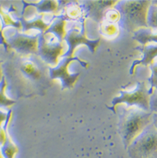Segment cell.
<instances>
[{
    "instance_id": "cell-1",
    "label": "cell",
    "mask_w": 157,
    "mask_h": 158,
    "mask_svg": "<svg viewBox=\"0 0 157 158\" xmlns=\"http://www.w3.org/2000/svg\"><path fill=\"white\" fill-rule=\"evenodd\" d=\"M152 113L137 108H118V131L125 149L147 125L152 123Z\"/></svg>"
},
{
    "instance_id": "cell-2",
    "label": "cell",
    "mask_w": 157,
    "mask_h": 158,
    "mask_svg": "<svg viewBox=\"0 0 157 158\" xmlns=\"http://www.w3.org/2000/svg\"><path fill=\"white\" fill-rule=\"evenodd\" d=\"M151 1H118L114 9L119 13V25L128 32L148 28L147 14Z\"/></svg>"
},
{
    "instance_id": "cell-3",
    "label": "cell",
    "mask_w": 157,
    "mask_h": 158,
    "mask_svg": "<svg viewBox=\"0 0 157 158\" xmlns=\"http://www.w3.org/2000/svg\"><path fill=\"white\" fill-rule=\"evenodd\" d=\"M130 158H157V130L151 123L127 147Z\"/></svg>"
},
{
    "instance_id": "cell-4",
    "label": "cell",
    "mask_w": 157,
    "mask_h": 158,
    "mask_svg": "<svg viewBox=\"0 0 157 158\" xmlns=\"http://www.w3.org/2000/svg\"><path fill=\"white\" fill-rule=\"evenodd\" d=\"M120 95L112 100V110L115 113L114 108L120 103H125L126 107L135 106L137 109L150 111V94L145 82H138L135 88L132 91H120Z\"/></svg>"
},
{
    "instance_id": "cell-5",
    "label": "cell",
    "mask_w": 157,
    "mask_h": 158,
    "mask_svg": "<svg viewBox=\"0 0 157 158\" xmlns=\"http://www.w3.org/2000/svg\"><path fill=\"white\" fill-rule=\"evenodd\" d=\"M37 54L50 67H54L65 54V46L57 40H52L48 34H39Z\"/></svg>"
},
{
    "instance_id": "cell-6",
    "label": "cell",
    "mask_w": 157,
    "mask_h": 158,
    "mask_svg": "<svg viewBox=\"0 0 157 158\" xmlns=\"http://www.w3.org/2000/svg\"><path fill=\"white\" fill-rule=\"evenodd\" d=\"M78 61L83 67H88L87 62L82 61L78 57H61L58 64L54 67H49V76L52 80L59 79L61 82L62 89H71L80 77V73H71L68 70L70 64L73 61Z\"/></svg>"
},
{
    "instance_id": "cell-7",
    "label": "cell",
    "mask_w": 157,
    "mask_h": 158,
    "mask_svg": "<svg viewBox=\"0 0 157 158\" xmlns=\"http://www.w3.org/2000/svg\"><path fill=\"white\" fill-rule=\"evenodd\" d=\"M39 35H28L20 32L18 30L11 31L8 35H4L9 48H12L19 54L27 56L32 54H37Z\"/></svg>"
},
{
    "instance_id": "cell-8",
    "label": "cell",
    "mask_w": 157,
    "mask_h": 158,
    "mask_svg": "<svg viewBox=\"0 0 157 158\" xmlns=\"http://www.w3.org/2000/svg\"><path fill=\"white\" fill-rule=\"evenodd\" d=\"M64 40L67 42V46H68L67 51L63 55V56L65 57H73V54L75 52L76 48L81 45L88 46L89 51L92 53H94L100 44V39H88L87 34H86L84 22H82V27L80 30L76 29V28H73V29H71L67 31Z\"/></svg>"
},
{
    "instance_id": "cell-9",
    "label": "cell",
    "mask_w": 157,
    "mask_h": 158,
    "mask_svg": "<svg viewBox=\"0 0 157 158\" xmlns=\"http://www.w3.org/2000/svg\"><path fill=\"white\" fill-rule=\"evenodd\" d=\"M118 1H85L81 5L83 14L93 19L95 22L100 23L103 20L106 10L114 7Z\"/></svg>"
},
{
    "instance_id": "cell-10",
    "label": "cell",
    "mask_w": 157,
    "mask_h": 158,
    "mask_svg": "<svg viewBox=\"0 0 157 158\" xmlns=\"http://www.w3.org/2000/svg\"><path fill=\"white\" fill-rule=\"evenodd\" d=\"M19 71L24 77L34 82L40 80L42 77V71L38 66L36 61L29 57L21 59L19 65Z\"/></svg>"
},
{
    "instance_id": "cell-11",
    "label": "cell",
    "mask_w": 157,
    "mask_h": 158,
    "mask_svg": "<svg viewBox=\"0 0 157 158\" xmlns=\"http://www.w3.org/2000/svg\"><path fill=\"white\" fill-rule=\"evenodd\" d=\"M136 50H138L143 53V57L140 60H136L133 62L132 66L130 67V73L132 75L134 74V69L137 66L141 65L147 67L148 65L153 63L154 59L157 56V44L154 45H145V46H139L136 47Z\"/></svg>"
},
{
    "instance_id": "cell-12",
    "label": "cell",
    "mask_w": 157,
    "mask_h": 158,
    "mask_svg": "<svg viewBox=\"0 0 157 158\" xmlns=\"http://www.w3.org/2000/svg\"><path fill=\"white\" fill-rule=\"evenodd\" d=\"M19 21L22 25V32H26L30 30H37L40 34H45L51 25V23H46L45 21L44 15L32 17V18H24L22 16Z\"/></svg>"
},
{
    "instance_id": "cell-13",
    "label": "cell",
    "mask_w": 157,
    "mask_h": 158,
    "mask_svg": "<svg viewBox=\"0 0 157 158\" xmlns=\"http://www.w3.org/2000/svg\"><path fill=\"white\" fill-rule=\"evenodd\" d=\"M66 23L67 19L63 15L58 16L52 21V23H51L50 27L45 34H51L56 38L59 42L63 43L64 38L67 34Z\"/></svg>"
},
{
    "instance_id": "cell-14",
    "label": "cell",
    "mask_w": 157,
    "mask_h": 158,
    "mask_svg": "<svg viewBox=\"0 0 157 158\" xmlns=\"http://www.w3.org/2000/svg\"><path fill=\"white\" fill-rule=\"evenodd\" d=\"M133 39L140 43L142 46H145L151 42L157 44V34L153 33L150 28H142L134 32Z\"/></svg>"
},
{
    "instance_id": "cell-15",
    "label": "cell",
    "mask_w": 157,
    "mask_h": 158,
    "mask_svg": "<svg viewBox=\"0 0 157 158\" xmlns=\"http://www.w3.org/2000/svg\"><path fill=\"white\" fill-rule=\"evenodd\" d=\"M0 19L3 24V31L5 30V28L13 27L16 30H22L21 23L19 21V19H15L11 14L3 8L2 5H0Z\"/></svg>"
},
{
    "instance_id": "cell-16",
    "label": "cell",
    "mask_w": 157,
    "mask_h": 158,
    "mask_svg": "<svg viewBox=\"0 0 157 158\" xmlns=\"http://www.w3.org/2000/svg\"><path fill=\"white\" fill-rule=\"evenodd\" d=\"M31 7H34L36 9L38 15H44L49 13H55L57 11L59 2L57 1H39L31 3Z\"/></svg>"
},
{
    "instance_id": "cell-17",
    "label": "cell",
    "mask_w": 157,
    "mask_h": 158,
    "mask_svg": "<svg viewBox=\"0 0 157 158\" xmlns=\"http://www.w3.org/2000/svg\"><path fill=\"white\" fill-rule=\"evenodd\" d=\"M7 80L5 77L0 81V109L1 108H9L15 104V100L9 98L6 95Z\"/></svg>"
},
{
    "instance_id": "cell-18",
    "label": "cell",
    "mask_w": 157,
    "mask_h": 158,
    "mask_svg": "<svg viewBox=\"0 0 157 158\" xmlns=\"http://www.w3.org/2000/svg\"><path fill=\"white\" fill-rule=\"evenodd\" d=\"M0 148L3 158H15V156L19 152L18 146L15 145L9 135H8L6 142Z\"/></svg>"
},
{
    "instance_id": "cell-19",
    "label": "cell",
    "mask_w": 157,
    "mask_h": 158,
    "mask_svg": "<svg viewBox=\"0 0 157 158\" xmlns=\"http://www.w3.org/2000/svg\"><path fill=\"white\" fill-rule=\"evenodd\" d=\"M100 33L107 38H114L118 34V27L116 24L109 23L105 20L101 22L99 28Z\"/></svg>"
},
{
    "instance_id": "cell-20",
    "label": "cell",
    "mask_w": 157,
    "mask_h": 158,
    "mask_svg": "<svg viewBox=\"0 0 157 158\" xmlns=\"http://www.w3.org/2000/svg\"><path fill=\"white\" fill-rule=\"evenodd\" d=\"M64 15H63L66 17V19H79L82 18V15H83V11H82V7L77 4H71V5H67L65 9H64Z\"/></svg>"
},
{
    "instance_id": "cell-21",
    "label": "cell",
    "mask_w": 157,
    "mask_h": 158,
    "mask_svg": "<svg viewBox=\"0 0 157 158\" xmlns=\"http://www.w3.org/2000/svg\"><path fill=\"white\" fill-rule=\"evenodd\" d=\"M147 25L150 29L157 30V5L152 3L148 9Z\"/></svg>"
},
{
    "instance_id": "cell-22",
    "label": "cell",
    "mask_w": 157,
    "mask_h": 158,
    "mask_svg": "<svg viewBox=\"0 0 157 158\" xmlns=\"http://www.w3.org/2000/svg\"><path fill=\"white\" fill-rule=\"evenodd\" d=\"M151 76L149 78V82H150V88L148 89L149 94L151 96L152 93L157 89V62L151 64Z\"/></svg>"
},
{
    "instance_id": "cell-23",
    "label": "cell",
    "mask_w": 157,
    "mask_h": 158,
    "mask_svg": "<svg viewBox=\"0 0 157 158\" xmlns=\"http://www.w3.org/2000/svg\"><path fill=\"white\" fill-rule=\"evenodd\" d=\"M103 19H104L103 20H105V21L113 23V24H116L117 22L119 21L120 15H119V13L115 9H109L108 10H106V12L104 13Z\"/></svg>"
},
{
    "instance_id": "cell-24",
    "label": "cell",
    "mask_w": 157,
    "mask_h": 158,
    "mask_svg": "<svg viewBox=\"0 0 157 158\" xmlns=\"http://www.w3.org/2000/svg\"><path fill=\"white\" fill-rule=\"evenodd\" d=\"M150 111L152 114L157 113V89L150 96Z\"/></svg>"
},
{
    "instance_id": "cell-25",
    "label": "cell",
    "mask_w": 157,
    "mask_h": 158,
    "mask_svg": "<svg viewBox=\"0 0 157 158\" xmlns=\"http://www.w3.org/2000/svg\"><path fill=\"white\" fill-rule=\"evenodd\" d=\"M0 44L3 45V46L5 47L6 51L9 50V45H8V43H7L6 40H5V37L3 35V27L1 19H0Z\"/></svg>"
},
{
    "instance_id": "cell-26",
    "label": "cell",
    "mask_w": 157,
    "mask_h": 158,
    "mask_svg": "<svg viewBox=\"0 0 157 158\" xmlns=\"http://www.w3.org/2000/svg\"><path fill=\"white\" fill-rule=\"evenodd\" d=\"M152 124L157 130V113H155L152 114Z\"/></svg>"
},
{
    "instance_id": "cell-27",
    "label": "cell",
    "mask_w": 157,
    "mask_h": 158,
    "mask_svg": "<svg viewBox=\"0 0 157 158\" xmlns=\"http://www.w3.org/2000/svg\"><path fill=\"white\" fill-rule=\"evenodd\" d=\"M3 70H2V62H1V61H0V81L3 79Z\"/></svg>"
},
{
    "instance_id": "cell-28",
    "label": "cell",
    "mask_w": 157,
    "mask_h": 158,
    "mask_svg": "<svg viewBox=\"0 0 157 158\" xmlns=\"http://www.w3.org/2000/svg\"><path fill=\"white\" fill-rule=\"evenodd\" d=\"M0 158H3V155H2V152H1V148H0Z\"/></svg>"
}]
</instances>
